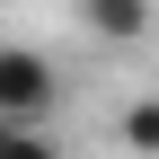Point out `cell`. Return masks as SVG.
Here are the masks:
<instances>
[{
	"label": "cell",
	"mask_w": 159,
	"mask_h": 159,
	"mask_svg": "<svg viewBox=\"0 0 159 159\" xmlns=\"http://www.w3.org/2000/svg\"><path fill=\"white\" fill-rule=\"evenodd\" d=\"M89 35L133 44V35H150V9H142V0H89Z\"/></svg>",
	"instance_id": "cell-2"
},
{
	"label": "cell",
	"mask_w": 159,
	"mask_h": 159,
	"mask_svg": "<svg viewBox=\"0 0 159 159\" xmlns=\"http://www.w3.org/2000/svg\"><path fill=\"white\" fill-rule=\"evenodd\" d=\"M62 106V71L44 44H0V133H44Z\"/></svg>",
	"instance_id": "cell-1"
},
{
	"label": "cell",
	"mask_w": 159,
	"mask_h": 159,
	"mask_svg": "<svg viewBox=\"0 0 159 159\" xmlns=\"http://www.w3.org/2000/svg\"><path fill=\"white\" fill-rule=\"evenodd\" d=\"M124 150L133 159H159V97H133L124 106Z\"/></svg>",
	"instance_id": "cell-3"
},
{
	"label": "cell",
	"mask_w": 159,
	"mask_h": 159,
	"mask_svg": "<svg viewBox=\"0 0 159 159\" xmlns=\"http://www.w3.org/2000/svg\"><path fill=\"white\" fill-rule=\"evenodd\" d=\"M0 159H62L44 133H0Z\"/></svg>",
	"instance_id": "cell-4"
}]
</instances>
